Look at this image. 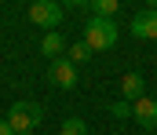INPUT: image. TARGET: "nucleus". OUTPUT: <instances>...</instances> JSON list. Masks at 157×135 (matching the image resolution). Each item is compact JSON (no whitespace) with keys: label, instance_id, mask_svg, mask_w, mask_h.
I'll list each match as a JSON object with an SVG mask.
<instances>
[{"label":"nucleus","instance_id":"f8f14e48","mask_svg":"<svg viewBox=\"0 0 157 135\" xmlns=\"http://www.w3.org/2000/svg\"><path fill=\"white\" fill-rule=\"evenodd\" d=\"M110 113H113L117 121H124V117H132V102H124V99H121V102H113V106H110Z\"/></svg>","mask_w":157,"mask_h":135},{"label":"nucleus","instance_id":"39448f33","mask_svg":"<svg viewBox=\"0 0 157 135\" xmlns=\"http://www.w3.org/2000/svg\"><path fill=\"white\" fill-rule=\"evenodd\" d=\"M48 81H51L55 88H73V84H77V66H73L70 58H55V62L48 66Z\"/></svg>","mask_w":157,"mask_h":135},{"label":"nucleus","instance_id":"6e6552de","mask_svg":"<svg viewBox=\"0 0 157 135\" xmlns=\"http://www.w3.org/2000/svg\"><path fill=\"white\" fill-rule=\"evenodd\" d=\"M121 95H124V102H139V99L146 95V81H143V73H124V81H121Z\"/></svg>","mask_w":157,"mask_h":135},{"label":"nucleus","instance_id":"ddd939ff","mask_svg":"<svg viewBox=\"0 0 157 135\" xmlns=\"http://www.w3.org/2000/svg\"><path fill=\"white\" fill-rule=\"evenodd\" d=\"M0 135H15V132H11V124H7V121H0Z\"/></svg>","mask_w":157,"mask_h":135},{"label":"nucleus","instance_id":"423d86ee","mask_svg":"<svg viewBox=\"0 0 157 135\" xmlns=\"http://www.w3.org/2000/svg\"><path fill=\"white\" fill-rule=\"evenodd\" d=\"M132 37H139V40H157V11L154 7H146V11H139L135 18H132Z\"/></svg>","mask_w":157,"mask_h":135},{"label":"nucleus","instance_id":"20e7f679","mask_svg":"<svg viewBox=\"0 0 157 135\" xmlns=\"http://www.w3.org/2000/svg\"><path fill=\"white\" fill-rule=\"evenodd\" d=\"M132 121H139L143 132H157V99L143 95L139 102H132Z\"/></svg>","mask_w":157,"mask_h":135},{"label":"nucleus","instance_id":"f03ea898","mask_svg":"<svg viewBox=\"0 0 157 135\" xmlns=\"http://www.w3.org/2000/svg\"><path fill=\"white\" fill-rule=\"evenodd\" d=\"M7 124H11V132L15 135H33V128H37L40 121H44V110H40L37 102H15L11 110H7V117H4Z\"/></svg>","mask_w":157,"mask_h":135},{"label":"nucleus","instance_id":"f257e3e1","mask_svg":"<svg viewBox=\"0 0 157 135\" xmlns=\"http://www.w3.org/2000/svg\"><path fill=\"white\" fill-rule=\"evenodd\" d=\"M80 40L91 51H110L117 44V18H95V15H88V26H84Z\"/></svg>","mask_w":157,"mask_h":135},{"label":"nucleus","instance_id":"4468645a","mask_svg":"<svg viewBox=\"0 0 157 135\" xmlns=\"http://www.w3.org/2000/svg\"><path fill=\"white\" fill-rule=\"evenodd\" d=\"M143 135H157V132H143Z\"/></svg>","mask_w":157,"mask_h":135},{"label":"nucleus","instance_id":"1a4fd4ad","mask_svg":"<svg viewBox=\"0 0 157 135\" xmlns=\"http://www.w3.org/2000/svg\"><path fill=\"white\" fill-rule=\"evenodd\" d=\"M88 11H91L95 18H117L121 4L117 0H88Z\"/></svg>","mask_w":157,"mask_h":135},{"label":"nucleus","instance_id":"9b49d317","mask_svg":"<svg viewBox=\"0 0 157 135\" xmlns=\"http://www.w3.org/2000/svg\"><path fill=\"white\" fill-rule=\"evenodd\" d=\"M59 135H88V124H84L80 117H70V121L59 128Z\"/></svg>","mask_w":157,"mask_h":135},{"label":"nucleus","instance_id":"9d476101","mask_svg":"<svg viewBox=\"0 0 157 135\" xmlns=\"http://www.w3.org/2000/svg\"><path fill=\"white\" fill-rule=\"evenodd\" d=\"M91 55H95V51H91V47L84 44V40H77V44H70V51H66V58H70L73 66H80V62H91Z\"/></svg>","mask_w":157,"mask_h":135},{"label":"nucleus","instance_id":"0eeeda50","mask_svg":"<svg viewBox=\"0 0 157 135\" xmlns=\"http://www.w3.org/2000/svg\"><path fill=\"white\" fill-rule=\"evenodd\" d=\"M40 51L55 62V58H62L66 51H70V44H66V37H62V29H55V33H44L40 37Z\"/></svg>","mask_w":157,"mask_h":135},{"label":"nucleus","instance_id":"7ed1b4c3","mask_svg":"<svg viewBox=\"0 0 157 135\" xmlns=\"http://www.w3.org/2000/svg\"><path fill=\"white\" fill-rule=\"evenodd\" d=\"M62 15H66V7H62L59 0H37V4H29V22L40 26V29H48V33L59 29Z\"/></svg>","mask_w":157,"mask_h":135},{"label":"nucleus","instance_id":"2eb2a0df","mask_svg":"<svg viewBox=\"0 0 157 135\" xmlns=\"http://www.w3.org/2000/svg\"><path fill=\"white\" fill-rule=\"evenodd\" d=\"M113 135H117V132H113Z\"/></svg>","mask_w":157,"mask_h":135}]
</instances>
